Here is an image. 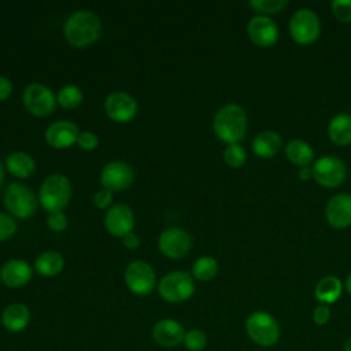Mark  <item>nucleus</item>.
Returning <instances> with one entry per match:
<instances>
[{
  "mask_svg": "<svg viewBox=\"0 0 351 351\" xmlns=\"http://www.w3.org/2000/svg\"><path fill=\"white\" fill-rule=\"evenodd\" d=\"M250 7L254 8L259 15L276 14L288 5L287 0H250Z\"/></svg>",
  "mask_w": 351,
  "mask_h": 351,
  "instance_id": "7c9ffc66",
  "label": "nucleus"
},
{
  "mask_svg": "<svg viewBox=\"0 0 351 351\" xmlns=\"http://www.w3.org/2000/svg\"><path fill=\"white\" fill-rule=\"evenodd\" d=\"M64 259L56 251H45L36 259L34 267L44 277H53L63 270Z\"/></svg>",
  "mask_w": 351,
  "mask_h": 351,
  "instance_id": "a878e982",
  "label": "nucleus"
},
{
  "mask_svg": "<svg viewBox=\"0 0 351 351\" xmlns=\"http://www.w3.org/2000/svg\"><path fill=\"white\" fill-rule=\"evenodd\" d=\"M335 18L341 23L351 22V0H333L330 4Z\"/></svg>",
  "mask_w": 351,
  "mask_h": 351,
  "instance_id": "2f4dec72",
  "label": "nucleus"
},
{
  "mask_svg": "<svg viewBox=\"0 0 351 351\" xmlns=\"http://www.w3.org/2000/svg\"><path fill=\"white\" fill-rule=\"evenodd\" d=\"M285 155L289 162L298 167L310 166L314 160V151L311 145L302 138H293L288 141L285 145Z\"/></svg>",
  "mask_w": 351,
  "mask_h": 351,
  "instance_id": "b1692460",
  "label": "nucleus"
},
{
  "mask_svg": "<svg viewBox=\"0 0 351 351\" xmlns=\"http://www.w3.org/2000/svg\"><path fill=\"white\" fill-rule=\"evenodd\" d=\"M215 136L226 144H239L247 133V114L236 103L221 107L213 121Z\"/></svg>",
  "mask_w": 351,
  "mask_h": 351,
  "instance_id": "f257e3e1",
  "label": "nucleus"
},
{
  "mask_svg": "<svg viewBox=\"0 0 351 351\" xmlns=\"http://www.w3.org/2000/svg\"><path fill=\"white\" fill-rule=\"evenodd\" d=\"M289 34L299 45H308L321 34V21L311 8L296 10L289 19Z\"/></svg>",
  "mask_w": 351,
  "mask_h": 351,
  "instance_id": "39448f33",
  "label": "nucleus"
},
{
  "mask_svg": "<svg viewBox=\"0 0 351 351\" xmlns=\"http://www.w3.org/2000/svg\"><path fill=\"white\" fill-rule=\"evenodd\" d=\"M328 136L336 145L346 147L351 144V114H336L328 123Z\"/></svg>",
  "mask_w": 351,
  "mask_h": 351,
  "instance_id": "4be33fe9",
  "label": "nucleus"
},
{
  "mask_svg": "<svg viewBox=\"0 0 351 351\" xmlns=\"http://www.w3.org/2000/svg\"><path fill=\"white\" fill-rule=\"evenodd\" d=\"M182 344L188 351H203L207 346V336L200 329H189L184 335Z\"/></svg>",
  "mask_w": 351,
  "mask_h": 351,
  "instance_id": "c756f323",
  "label": "nucleus"
},
{
  "mask_svg": "<svg viewBox=\"0 0 351 351\" xmlns=\"http://www.w3.org/2000/svg\"><path fill=\"white\" fill-rule=\"evenodd\" d=\"M343 351H351V336L343 343Z\"/></svg>",
  "mask_w": 351,
  "mask_h": 351,
  "instance_id": "79ce46f5",
  "label": "nucleus"
},
{
  "mask_svg": "<svg viewBox=\"0 0 351 351\" xmlns=\"http://www.w3.org/2000/svg\"><path fill=\"white\" fill-rule=\"evenodd\" d=\"M5 208L16 218L25 219L32 217L37 208V197L34 192L22 182H11L3 197Z\"/></svg>",
  "mask_w": 351,
  "mask_h": 351,
  "instance_id": "423d86ee",
  "label": "nucleus"
},
{
  "mask_svg": "<svg viewBox=\"0 0 351 351\" xmlns=\"http://www.w3.org/2000/svg\"><path fill=\"white\" fill-rule=\"evenodd\" d=\"M344 288H346V291L351 295V273L347 276V278H346V281H344Z\"/></svg>",
  "mask_w": 351,
  "mask_h": 351,
  "instance_id": "a19ab883",
  "label": "nucleus"
},
{
  "mask_svg": "<svg viewBox=\"0 0 351 351\" xmlns=\"http://www.w3.org/2000/svg\"><path fill=\"white\" fill-rule=\"evenodd\" d=\"M134 180L132 167L121 160H112L107 163L100 174V184L108 191H122L132 185Z\"/></svg>",
  "mask_w": 351,
  "mask_h": 351,
  "instance_id": "ddd939ff",
  "label": "nucleus"
},
{
  "mask_svg": "<svg viewBox=\"0 0 351 351\" xmlns=\"http://www.w3.org/2000/svg\"><path fill=\"white\" fill-rule=\"evenodd\" d=\"M5 166H7V170L12 176L19 177V178H27L36 170L34 159L29 154L21 152V151H15V152L10 154L7 156Z\"/></svg>",
  "mask_w": 351,
  "mask_h": 351,
  "instance_id": "393cba45",
  "label": "nucleus"
},
{
  "mask_svg": "<svg viewBox=\"0 0 351 351\" xmlns=\"http://www.w3.org/2000/svg\"><path fill=\"white\" fill-rule=\"evenodd\" d=\"M29 321L30 310L23 303H11L3 310L1 324L8 332H22L29 325Z\"/></svg>",
  "mask_w": 351,
  "mask_h": 351,
  "instance_id": "aec40b11",
  "label": "nucleus"
},
{
  "mask_svg": "<svg viewBox=\"0 0 351 351\" xmlns=\"http://www.w3.org/2000/svg\"><path fill=\"white\" fill-rule=\"evenodd\" d=\"M104 226L112 236L125 237L134 226L133 211L126 204H114L104 217Z\"/></svg>",
  "mask_w": 351,
  "mask_h": 351,
  "instance_id": "dca6fc26",
  "label": "nucleus"
},
{
  "mask_svg": "<svg viewBox=\"0 0 351 351\" xmlns=\"http://www.w3.org/2000/svg\"><path fill=\"white\" fill-rule=\"evenodd\" d=\"M245 333L248 339L259 347L269 348L277 344L281 329L277 319L267 311H254L245 319Z\"/></svg>",
  "mask_w": 351,
  "mask_h": 351,
  "instance_id": "7ed1b4c3",
  "label": "nucleus"
},
{
  "mask_svg": "<svg viewBox=\"0 0 351 351\" xmlns=\"http://www.w3.org/2000/svg\"><path fill=\"white\" fill-rule=\"evenodd\" d=\"M138 244H140V239H138V236L134 234L133 232L128 233V234L123 237V245H125L126 248L133 250V248H137Z\"/></svg>",
  "mask_w": 351,
  "mask_h": 351,
  "instance_id": "58836bf2",
  "label": "nucleus"
},
{
  "mask_svg": "<svg viewBox=\"0 0 351 351\" xmlns=\"http://www.w3.org/2000/svg\"><path fill=\"white\" fill-rule=\"evenodd\" d=\"M22 100L25 108L34 117H47L52 114L58 101L53 92L38 82H33L25 88Z\"/></svg>",
  "mask_w": 351,
  "mask_h": 351,
  "instance_id": "6e6552de",
  "label": "nucleus"
},
{
  "mask_svg": "<svg viewBox=\"0 0 351 351\" xmlns=\"http://www.w3.org/2000/svg\"><path fill=\"white\" fill-rule=\"evenodd\" d=\"M158 247L160 252L167 258L178 259L189 252L192 240L186 230L181 228H169L160 233L158 239Z\"/></svg>",
  "mask_w": 351,
  "mask_h": 351,
  "instance_id": "9b49d317",
  "label": "nucleus"
},
{
  "mask_svg": "<svg viewBox=\"0 0 351 351\" xmlns=\"http://www.w3.org/2000/svg\"><path fill=\"white\" fill-rule=\"evenodd\" d=\"M82 92L80 88H77L75 85H66L63 86L59 93H58V103L66 108V110H73L80 107V104L82 103Z\"/></svg>",
  "mask_w": 351,
  "mask_h": 351,
  "instance_id": "cd10ccee",
  "label": "nucleus"
},
{
  "mask_svg": "<svg viewBox=\"0 0 351 351\" xmlns=\"http://www.w3.org/2000/svg\"><path fill=\"white\" fill-rule=\"evenodd\" d=\"M63 32L69 44L84 48L99 40L101 33V22L92 11L81 10L75 11L67 18Z\"/></svg>",
  "mask_w": 351,
  "mask_h": 351,
  "instance_id": "f03ea898",
  "label": "nucleus"
},
{
  "mask_svg": "<svg viewBox=\"0 0 351 351\" xmlns=\"http://www.w3.org/2000/svg\"><path fill=\"white\" fill-rule=\"evenodd\" d=\"M126 287L138 296L149 295L156 284L154 269L144 261H133L125 269Z\"/></svg>",
  "mask_w": 351,
  "mask_h": 351,
  "instance_id": "9d476101",
  "label": "nucleus"
},
{
  "mask_svg": "<svg viewBox=\"0 0 351 351\" xmlns=\"http://www.w3.org/2000/svg\"><path fill=\"white\" fill-rule=\"evenodd\" d=\"M32 276L33 269L22 259H11L5 262L0 270L1 282L8 288H19L26 285Z\"/></svg>",
  "mask_w": 351,
  "mask_h": 351,
  "instance_id": "6ab92c4d",
  "label": "nucleus"
},
{
  "mask_svg": "<svg viewBox=\"0 0 351 351\" xmlns=\"http://www.w3.org/2000/svg\"><path fill=\"white\" fill-rule=\"evenodd\" d=\"M184 326L173 318H165L152 326V339L154 341L165 348L177 347L184 340Z\"/></svg>",
  "mask_w": 351,
  "mask_h": 351,
  "instance_id": "f3484780",
  "label": "nucleus"
},
{
  "mask_svg": "<svg viewBox=\"0 0 351 351\" xmlns=\"http://www.w3.org/2000/svg\"><path fill=\"white\" fill-rule=\"evenodd\" d=\"M78 136V126L71 121H56L45 130L47 143L58 149L71 147L74 143H77Z\"/></svg>",
  "mask_w": 351,
  "mask_h": 351,
  "instance_id": "a211bd4d",
  "label": "nucleus"
},
{
  "mask_svg": "<svg viewBox=\"0 0 351 351\" xmlns=\"http://www.w3.org/2000/svg\"><path fill=\"white\" fill-rule=\"evenodd\" d=\"M330 318V308L326 304H318L314 310H313V321L315 325L318 326H324L328 324Z\"/></svg>",
  "mask_w": 351,
  "mask_h": 351,
  "instance_id": "f704fd0d",
  "label": "nucleus"
},
{
  "mask_svg": "<svg viewBox=\"0 0 351 351\" xmlns=\"http://www.w3.org/2000/svg\"><path fill=\"white\" fill-rule=\"evenodd\" d=\"M12 92V84L5 77H0V101L5 100Z\"/></svg>",
  "mask_w": 351,
  "mask_h": 351,
  "instance_id": "4c0bfd02",
  "label": "nucleus"
},
{
  "mask_svg": "<svg viewBox=\"0 0 351 351\" xmlns=\"http://www.w3.org/2000/svg\"><path fill=\"white\" fill-rule=\"evenodd\" d=\"M325 218L332 228L344 229L351 225V195L337 193L325 206Z\"/></svg>",
  "mask_w": 351,
  "mask_h": 351,
  "instance_id": "2eb2a0df",
  "label": "nucleus"
},
{
  "mask_svg": "<svg viewBox=\"0 0 351 351\" xmlns=\"http://www.w3.org/2000/svg\"><path fill=\"white\" fill-rule=\"evenodd\" d=\"M97 143H99L97 136L93 134L92 132H82V133H80L78 140H77V144H78L81 148L88 149V151L96 148V147H97Z\"/></svg>",
  "mask_w": 351,
  "mask_h": 351,
  "instance_id": "c9c22d12",
  "label": "nucleus"
},
{
  "mask_svg": "<svg viewBox=\"0 0 351 351\" xmlns=\"http://www.w3.org/2000/svg\"><path fill=\"white\" fill-rule=\"evenodd\" d=\"M314 180L325 188H336L346 180L347 169L341 159L325 155L318 158L313 165Z\"/></svg>",
  "mask_w": 351,
  "mask_h": 351,
  "instance_id": "1a4fd4ad",
  "label": "nucleus"
},
{
  "mask_svg": "<svg viewBox=\"0 0 351 351\" xmlns=\"http://www.w3.org/2000/svg\"><path fill=\"white\" fill-rule=\"evenodd\" d=\"M298 176H299V178H300L302 181H308V180L314 178L313 166H303V167H299Z\"/></svg>",
  "mask_w": 351,
  "mask_h": 351,
  "instance_id": "ea45409f",
  "label": "nucleus"
},
{
  "mask_svg": "<svg viewBox=\"0 0 351 351\" xmlns=\"http://www.w3.org/2000/svg\"><path fill=\"white\" fill-rule=\"evenodd\" d=\"M137 101L126 92H114L107 96L104 110L107 115L115 122H129L137 114Z\"/></svg>",
  "mask_w": 351,
  "mask_h": 351,
  "instance_id": "4468645a",
  "label": "nucleus"
},
{
  "mask_svg": "<svg viewBox=\"0 0 351 351\" xmlns=\"http://www.w3.org/2000/svg\"><path fill=\"white\" fill-rule=\"evenodd\" d=\"M71 197V184L62 174H52L45 178L40 188L38 199L41 206L49 213L62 211Z\"/></svg>",
  "mask_w": 351,
  "mask_h": 351,
  "instance_id": "20e7f679",
  "label": "nucleus"
},
{
  "mask_svg": "<svg viewBox=\"0 0 351 351\" xmlns=\"http://www.w3.org/2000/svg\"><path fill=\"white\" fill-rule=\"evenodd\" d=\"M247 34L250 40L262 48L273 47L278 40V26L267 15H255L248 21Z\"/></svg>",
  "mask_w": 351,
  "mask_h": 351,
  "instance_id": "f8f14e48",
  "label": "nucleus"
},
{
  "mask_svg": "<svg viewBox=\"0 0 351 351\" xmlns=\"http://www.w3.org/2000/svg\"><path fill=\"white\" fill-rule=\"evenodd\" d=\"M47 223L49 226L51 230L53 232H62L66 229L67 226V218L62 211L58 213H49L48 218H47Z\"/></svg>",
  "mask_w": 351,
  "mask_h": 351,
  "instance_id": "72a5a7b5",
  "label": "nucleus"
},
{
  "mask_svg": "<svg viewBox=\"0 0 351 351\" xmlns=\"http://www.w3.org/2000/svg\"><path fill=\"white\" fill-rule=\"evenodd\" d=\"M218 273V262L211 256H200L192 266V277L197 281H210Z\"/></svg>",
  "mask_w": 351,
  "mask_h": 351,
  "instance_id": "bb28decb",
  "label": "nucleus"
},
{
  "mask_svg": "<svg viewBox=\"0 0 351 351\" xmlns=\"http://www.w3.org/2000/svg\"><path fill=\"white\" fill-rule=\"evenodd\" d=\"M3 180H4V167L0 162V188H1V184H3Z\"/></svg>",
  "mask_w": 351,
  "mask_h": 351,
  "instance_id": "37998d69",
  "label": "nucleus"
},
{
  "mask_svg": "<svg viewBox=\"0 0 351 351\" xmlns=\"http://www.w3.org/2000/svg\"><path fill=\"white\" fill-rule=\"evenodd\" d=\"M282 140L281 136L274 130L259 132L252 140V152L262 159L273 158L281 148Z\"/></svg>",
  "mask_w": 351,
  "mask_h": 351,
  "instance_id": "412c9836",
  "label": "nucleus"
},
{
  "mask_svg": "<svg viewBox=\"0 0 351 351\" xmlns=\"http://www.w3.org/2000/svg\"><path fill=\"white\" fill-rule=\"evenodd\" d=\"M343 292V282L336 276H325L322 277L315 288H314V296L321 304H332L337 302V299L341 296Z\"/></svg>",
  "mask_w": 351,
  "mask_h": 351,
  "instance_id": "5701e85b",
  "label": "nucleus"
},
{
  "mask_svg": "<svg viewBox=\"0 0 351 351\" xmlns=\"http://www.w3.org/2000/svg\"><path fill=\"white\" fill-rule=\"evenodd\" d=\"M93 203L97 208H107L110 207V204L112 203V193L108 189L101 188L100 191L96 192V195L93 196Z\"/></svg>",
  "mask_w": 351,
  "mask_h": 351,
  "instance_id": "e433bc0d",
  "label": "nucleus"
},
{
  "mask_svg": "<svg viewBox=\"0 0 351 351\" xmlns=\"http://www.w3.org/2000/svg\"><path fill=\"white\" fill-rule=\"evenodd\" d=\"M16 230L15 221L3 213H0V241L10 239Z\"/></svg>",
  "mask_w": 351,
  "mask_h": 351,
  "instance_id": "473e14b6",
  "label": "nucleus"
},
{
  "mask_svg": "<svg viewBox=\"0 0 351 351\" xmlns=\"http://www.w3.org/2000/svg\"><path fill=\"white\" fill-rule=\"evenodd\" d=\"M223 160L229 167H241L247 160L245 149L240 144H228L223 151Z\"/></svg>",
  "mask_w": 351,
  "mask_h": 351,
  "instance_id": "c85d7f7f",
  "label": "nucleus"
},
{
  "mask_svg": "<svg viewBox=\"0 0 351 351\" xmlns=\"http://www.w3.org/2000/svg\"><path fill=\"white\" fill-rule=\"evenodd\" d=\"M159 295L169 303H181L195 293L193 277L188 271H171L162 277L158 285Z\"/></svg>",
  "mask_w": 351,
  "mask_h": 351,
  "instance_id": "0eeeda50",
  "label": "nucleus"
}]
</instances>
